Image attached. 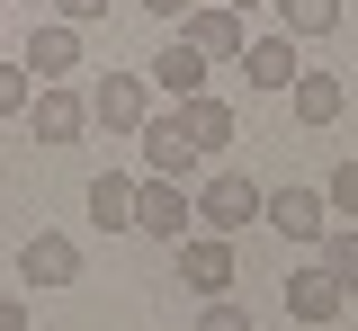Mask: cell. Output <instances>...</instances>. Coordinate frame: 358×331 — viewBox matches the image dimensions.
<instances>
[{"label": "cell", "mask_w": 358, "mask_h": 331, "mask_svg": "<svg viewBox=\"0 0 358 331\" xmlns=\"http://www.w3.org/2000/svg\"><path fill=\"white\" fill-rule=\"evenodd\" d=\"M134 143H143V170H152V179H188V170L206 161L179 108H171V117H143V126H134Z\"/></svg>", "instance_id": "6da1fadb"}, {"label": "cell", "mask_w": 358, "mask_h": 331, "mask_svg": "<svg viewBox=\"0 0 358 331\" xmlns=\"http://www.w3.org/2000/svg\"><path fill=\"white\" fill-rule=\"evenodd\" d=\"M188 206H197V224H206V233H224V242H233L242 224H251V215H260V189H251L242 170H215V179L188 197Z\"/></svg>", "instance_id": "7a4b0ae2"}, {"label": "cell", "mask_w": 358, "mask_h": 331, "mask_svg": "<svg viewBox=\"0 0 358 331\" xmlns=\"http://www.w3.org/2000/svg\"><path fill=\"white\" fill-rule=\"evenodd\" d=\"M188 224H197V206H188V189H179V179H134V233L179 242Z\"/></svg>", "instance_id": "3957f363"}, {"label": "cell", "mask_w": 358, "mask_h": 331, "mask_svg": "<svg viewBox=\"0 0 358 331\" xmlns=\"http://www.w3.org/2000/svg\"><path fill=\"white\" fill-rule=\"evenodd\" d=\"M322 215H331L322 189H260V224H278L287 242H322V233H331Z\"/></svg>", "instance_id": "277c9868"}, {"label": "cell", "mask_w": 358, "mask_h": 331, "mask_svg": "<svg viewBox=\"0 0 358 331\" xmlns=\"http://www.w3.org/2000/svg\"><path fill=\"white\" fill-rule=\"evenodd\" d=\"M18 278H27V286H81V242H72V233H27Z\"/></svg>", "instance_id": "5b68a950"}, {"label": "cell", "mask_w": 358, "mask_h": 331, "mask_svg": "<svg viewBox=\"0 0 358 331\" xmlns=\"http://www.w3.org/2000/svg\"><path fill=\"white\" fill-rule=\"evenodd\" d=\"M171 251H179V278L197 286V295H224L233 286V242L224 233H179Z\"/></svg>", "instance_id": "8992f818"}, {"label": "cell", "mask_w": 358, "mask_h": 331, "mask_svg": "<svg viewBox=\"0 0 358 331\" xmlns=\"http://www.w3.org/2000/svg\"><path fill=\"white\" fill-rule=\"evenodd\" d=\"M152 108H143V81L134 72H108L99 90H90V126H108V135H134Z\"/></svg>", "instance_id": "52a82bcc"}, {"label": "cell", "mask_w": 358, "mask_h": 331, "mask_svg": "<svg viewBox=\"0 0 358 331\" xmlns=\"http://www.w3.org/2000/svg\"><path fill=\"white\" fill-rule=\"evenodd\" d=\"M27 108H36V143H81V126H90V98L63 90V81H45Z\"/></svg>", "instance_id": "ba28073f"}, {"label": "cell", "mask_w": 358, "mask_h": 331, "mask_svg": "<svg viewBox=\"0 0 358 331\" xmlns=\"http://www.w3.org/2000/svg\"><path fill=\"white\" fill-rule=\"evenodd\" d=\"M188 45L206 54V63H242V45H251V36H242V18H233V9L197 0V9H188Z\"/></svg>", "instance_id": "9c48e42d"}, {"label": "cell", "mask_w": 358, "mask_h": 331, "mask_svg": "<svg viewBox=\"0 0 358 331\" xmlns=\"http://www.w3.org/2000/svg\"><path fill=\"white\" fill-rule=\"evenodd\" d=\"M341 304H350V295H341L331 269H296V278H287V314H296V323H331Z\"/></svg>", "instance_id": "30bf717a"}, {"label": "cell", "mask_w": 358, "mask_h": 331, "mask_svg": "<svg viewBox=\"0 0 358 331\" xmlns=\"http://www.w3.org/2000/svg\"><path fill=\"white\" fill-rule=\"evenodd\" d=\"M27 72H81V27H63V18H45L36 36H27Z\"/></svg>", "instance_id": "8fae6325"}, {"label": "cell", "mask_w": 358, "mask_h": 331, "mask_svg": "<svg viewBox=\"0 0 358 331\" xmlns=\"http://www.w3.org/2000/svg\"><path fill=\"white\" fill-rule=\"evenodd\" d=\"M90 224L99 233H134V179L126 170H99L90 179Z\"/></svg>", "instance_id": "7c38bea8"}, {"label": "cell", "mask_w": 358, "mask_h": 331, "mask_svg": "<svg viewBox=\"0 0 358 331\" xmlns=\"http://www.w3.org/2000/svg\"><path fill=\"white\" fill-rule=\"evenodd\" d=\"M287 98H296V126H313V135H322V126H341V81H331V72H296Z\"/></svg>", "instance_id": "4fadbf2b"}, {"label": "cell", "mask_w": 358, "mask_h": 331, "mask_svg": "<svg viewBox=\"0 0 358 331\" xmlns=\"http://www.w3.org/2000/svg\"><path fill=\"white\" fill-rule=\"evenodd\" d=\"M242 72H251V90H287V81H296V36H260V45H242Z\"/></svg>", "instance_id": "5bb4252c"}, {"label": "cell", "mask_w": 358, "mask_h": 331, "mask_svg": "<svg viewBox=\"0 0 358 331\" xmlns=\"http://www.w3.org/2000/svg\"><path fill=\"white\" fill-rule=\"evenodd\" d=\"M152 81H162L171 98H197V90H206V54L179 36V45H162V54H152Z\"/></svg>", "instance_id": "9a60e30c"}, {"label": "cell", "mask_w": 358, "mask_h": 331, "mask_svg": "<svg viewBox=\"0 0 358 331\" xmlns=\"http://www.w3.org/2000/svg\"><path fill=\"white\" fill-rule=\"evenodd\" d=\"M179 117H188V135H197V152H224V143H233V108H224V98H179Z\"/></svg>", "instance_id": "2e32d148"}, {"label": "cell", "mask_w": 358, "mask_h": 331, "mask_svg": "<svg viewBox=\"0 0 358 331\" xmlns=\"http://www.w3.org/2000/svg\"><path fill=\"white\" fill-rule=\"evenodd\" d=\"M278 18H287V36H331L341 27V0H278Z\"/></svg>", "instance_id": "e0dca14e"}, {"label": "cell", "mask_w": 358, "mask_h": 331, "mask_svg": "<svg viewBox=\"0 0 358 331\" xmlns=\"http://www.w3.org/2000/svg\"><path fill=\"white\" fill-rule=\"evenodd\" d=\"M322 269L341 278V295H358V233H350V224H331V233H322Z\"/></svg>", "instance_id": "ac0fdd59"}, {"label": "cell", "mask_w": 358, "mask_h": 331, "mask_svg": "<svg viewBox=\"0 0 358 331\" xmlns=\"http://www.w3.org/2000/svg\"><path fill=\"white\" fill-rule=\"evenodd\" d=\"M27 98H36V72L27 63H0V117H27Z\"/></svg>", "instance_id": "d6986e66"}, {"label": "cell", "mask_w": 358, "mask_h": 331, "mask_svg": "<svg viewBox=\"0 0 358 331\" xmlns=\"http://www.w3.org/2000/svg\"><path fill=\"white\" fill-rule=\"evenodd\" d=\"M322 206H331V215H358V161L331 170V197H322Z\"/></svg>", "instance_id": "ffe728a7"}, {"label": "cell", "mask_w": 358, "mask_h": 331, "mask_svg": "<svg viewBox=\"0 0 358 331\" xmlns=\"http://www.w3.org/2000/svg\"><path fill=\"white\" fill-rule=\"evenodd\" d=\"M197 331H251V314H242V304H224V295H206V314H197Z\"/></svg>", "instance_id": "44dd1931"}, {"label": "cell", "mask_w": 358, "mask_h": 331, "mask_svg": "<svg viewBox=\"0 0 358 331\" xmlns=\"http://www.w3.org/2000/svg\"><path fill=\"white\" fill-rule=\"evenodd\" d=\"M54 18L63 27H90V18H108V0H54Z\"/></svg>", "instance_id": "7402d4cb"}, {"label": "cell", "mask_w": 358, "mask_h": 331, "mask_svg": "<svg viewBox=\"0 0 358 331\" xmlns=\"http://www.w3.org/2000/svg\"><path fill=\"white\" fill-rule=\"evenodd\" d=\"M0 331H27V304L18 295H0Z\"/></svg>", "instance_id": "603a6c76"}, {"label": "cell", "mask_w": 358, "mask_h": 331, "mask_svg": "<svg viewBox=\"0 0 358 331\" xmlns=\"http://www.w3.org/2000/svg\"><path fill=\"white\" fill-rule=\"evenodd\" d=\"M143 9H152V18H188L197 0H143Z\"/></svg>", "instance_id": "cb8c5ba5"}, {"label": "cell", "mask_w": 358, "mask_h": 331, "mask_svg": "<svg viewBox=\"0 0 358 331\" xmlns=\"http://www.w3.org/2000/svg\"><path fill=\"white\" fill-rule=\"evenodd\" d=\"M215 9H233V18H251V9H260V0H215Z\"/></svg>", "instance_id": "d4e9b609"}]
</instances>
